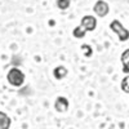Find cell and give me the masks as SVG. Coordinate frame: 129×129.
<instances>
[{
  "label": "cell",
  "mask_w": 129,
  "mask_h": 129,
  "mask_svg": "<svg viewBox=\"0 0 129 129\" xmlns=\"http://www.w3.org/2000/svg\"><path fill=\"white\" fill-rule=\"evenodd\" d=\"M7 80L12 87H16V88L22 87L25 83V74L18 67H12L7 74Z\"/></svg>",
  "instance_id": "obj_1"
},
{
  "label": "cell",
  "mask_w": 129,
  "mask_h": 129,
  "mask_svg": "<svg viewBox=\"0 0 129 129\" xmlns=\"http://www.w3.org/2000/svg\"><path fill=\"white\" fill-rule=\"evenodd\" d=\"M110 28L115 32L117 36H119V40H120V41H126V40L129 39V31L121 25L120 21L114 19L112 22L110 23Z\"/></svg>",
  "instance_id": "obj_2"
},
{
  "label": "cell",
  "mask_w": 129,
  "mask_h": 129,
  "mask_svg": "<svg viewBox=\"0 0 129 129\" xmlns=\"http://www.w3.org/2000/svg\"><path fill=\"white\" fill-rule=\"evenodd\" d=\"M80 26L85 31H94L97 27V18L94 16H84L80 21Z\"/></svg>",
  "instance_id": "obj_3"
},
{
  "label": "cell",
  "mask_w": 129,
  "mask_h": 129,
  "mask_svg": "<svg viewBox=\"0 0 129 129\" xmlns=\"http://www.w3.org/2000/svg\"><path fill=\"white\" fill-rule=\"evenodd\" d=\"M93 10H94V13L98 17H106L107 14H109V12H110V7H109V4H107L106 2H103V0H98V2L94 4Z\"/></svg>",
  "instance_id": "obj_4"
},
{
  "label": "cell",
  "mask_w": 129,
  "mask_h": 129,
  "mask_svg": "<svg viewBox=\"0 0 129 129\" xmlns=\"http://www.w3.org/2000/svg\"><path fill=\"white\" fill-rule=\"evenodd\" d=\"M54 109L57 112H66L69 110V100L66 97H57V100L54 102Z\"/></svg>",
  "instance_id": "obj_5"
},
{
  "label": "cell",
  "mask_w": 129,
  "mask_h": 129,
  "mask_svg": "<svg viewBox=\"0 0 129 129\" xmlns=\"http://www.w3.org/2000/svg\"><path fill=\"white\" fill-rule=\"evenodd\" d=\"M10 124H12L10 117L5 112L0 111V129H9L10 128Z\"/></svg>",
  "instance_id": "obj_6"
},
{
  "label": "cell",
  "mask_w": 129,
  "mask_h": 129,
  "mask_svg": "<svg viewBox=\"0 0 129 129\" xmlns=\"http://www.w3.org/2000/svg\"><path fill=\"white\" fill-rule=\"evenodd\" d=\"M66 75H67V69L64 66H57L54 70H53V76H54L57 80L63 79Z\"/></svg>",
  "instance_id": "obj_7"
},
{
  "label": "cell",
  "mask_w": 129,
  "mask_h": 129,
  "mask_svg": "<svg viewBox=\"0 0 129 129\" xmlns=\"http://www.w3.org/2000/svg\"><path fill=\"white\" fill-rule=\"evenodd\" d=\"M121 62H123V69H124L123 71L129 72V49L121 54Z\"/></svg>",
  "instance_id": "obj_8"
},
{
  "label": "cell",
  "mask_w": 129,
  "mask_h": 129,
  "mask_svg": "<svg viewBox=\"0 0 129 129\" xmlns=\"http://www.w3.org/2000/svg\"><path fill=\"white\" fill-rule=\"evenodd\" d=\"M85 34H87V31H85L81 26L75 27V28H74V31H72L74 38H76V39H83V38L85 36Z\"/></svg>",
  "instance_id": "obj_9"
},
{
  "label": "cell",
  "mask_w": 129,
  "mask_h": 129,
  "mask_svg": "<svg viewBox=\"0 0 129 129\" xmlns=\"http://www.w3.org/2000/svg\"><path fill=\"white\" fill-rule=\"evenodd\" d=\"M71 0H57V8L61 10H66L70 8Z\"/></svg>",
  "instance_id": "obj_10"
},
{
  "label": "cell",
  "mask_w": 129,
  "mask_h": 129,
  "mask_svg": "<svg viewBox=\"0 0 129 129\" xmlns=\"http://www.w3.org/2000/svg\"><path fill=\"white\" fill-rule=\"evenodd\" d=\"M81 49H83V52H84V56H85V57H90V56H92L93 50H92L90 45L84 44V45H81Z\"/></svg>",
  "instance_id": "obj_11"
},
{
  "label": "cell",
  "mask_w": 129,
  "mask_h": 129,
  "mask_svg": "<svg viewBox=\"0 0 129 129\" xmlns=\"http://www.w3.org/2000/svg\"><path fill=\"white\" fill-rule=\"evenodd\" d=\"M121 87H123L124 92L129 93V78H125V79L123 80V83H121Z\"/></svg>",
  "instance_id": "obj_12"
}]
</instances>
